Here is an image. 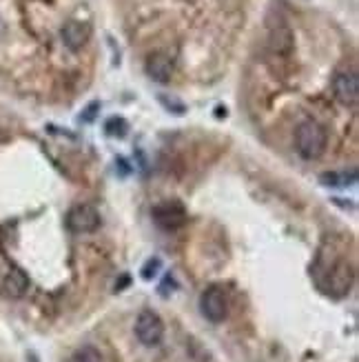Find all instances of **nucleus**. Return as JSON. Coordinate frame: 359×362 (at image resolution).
Returning a JSON list of instances; mask_svg holds the SVG:
<instances>
[{
  "label": "nucleus",
  "mask_w": 359,
  "mask_h": 362,
  "mask_svg": "<svg viewBox=\"0 0 359 362\" xmlns=\"http://www.w3.org/2000/svg\"><path fill=\"white\" fill-rule=\"evenodd\" d=\"M351 278H353L351 267H348L346 262H339V264L335 267L333 276H331V287L337 289V293H346L348 287H351Z\"/></svg>",
  "instance_id": "10"
},
{
  "label": "nucleus",
  "mask_w": 359,
  "mask_h": 362,
  "mask_svg": "<svg viewBox=\"0 0 359 362\" xmlns=\"http://www.w3.org/2000/svg\"><path fill=\"white\" fill-rule=\"evenodd\" d=\"M355 178H357V174L355 171H351V176L348 174H322V182L324 185H333V187H337V185H351V182H355Z\"/></svg>",
  "instance_id": "14"
},
{
  "label": "nucleus",
  "mask_w": 359,
  "mask_h": 362,
  "mask_svg": "<svg viewBox=\"0 0 359 362\" xmlns=\"http://www.w3.org/2000/svg\"><path fill=\"white\" fill-rule=\"evenodd\" d=\"M151 216L155 220V225H158L160 229H164V231H176V229L184 227L186 220H189L184 204L178 202V200H164L160 204H155Z\"/></svg>",
  "instance_id": "4"
},
{
  "label": "nucleus",
  "mask_w": 359,
  "mask_h": 362,
  "mask_svg": "<svg viewBox=\"0 0 359 362\" xmlns=\"http://www.w3.org/2000/svg\"><path fill=\"white\" fill-rule=\"evenodd\" d=\"M71 362H102V356H100V351L96 347L85 344V347H80L71 356Z\"/></svg>",
  "instance_id": "13"
},
{
  "label": "nucleus",
  "mask_w": 359,
  "mask_h": 362,
  "mask_svg": "<svg viewBox=\"0 0 359 362\" xmlns=\"http://www.w3.org/2000/svg\"><path fill=\"white\" fill-rule=\"evenodd\" d=\"M100 227V214L91 204H75L67 214V229L71 233H91Z\"/></svg>",
  "instance_id": "5"
},
{
  "label": "nucleus",
  "mask_w": 359,
  "mask_h": 362,
  "mask_svg": "<svg viewBox=\"0 0 359 362\" xmlns=\"http://www.w3.org/2000/svg\"><path fill=\"white\" fill-rule=\"evenodd\" d=\"M29 289V276L23 269H11L3 280V293L11 300H18Z\"/></svg>",
  "instance_id": "9"
},
{
  "label": "nucleus",
  "mask_w": 359,
  "mask_h": 362,
  "mask_svg": "<svg viewBox=\"0 0 359 362\" xmlns=\"http://www.w3.org/2000/svg\"><path fill=\"white\" fill-rule=\"evenodd\" d=\"M104 129H107V134H109V136L124 138V136H127L129 124H127V120L120 118V116H111V118H109V120L104 122Z\"/></svg>",
  "instance_id": "12"
},
{
  "label": "nucleus",
  "mask_w": 359,
  "mask_h": 362,
  "mask_svg": "<svg viewBox=\"0 0 359 362\" xmlns=\"http://www.w3.org/2000/svg\"><path fill=\"white\" fill-rule=\"evenodd\" d=\"M271 47H273V52H277V54H288V52H291V47H293V36H291V31H288V29H277L275 34H273Z\"/></svg>",
  "instance_id": "11"
},
{
  "label": "nucleus",
  "mask_w": 359,
  "mask_h": 362,
  "mask_svg": "<svg viewBox=\"0 0 359 362\" xmlns=\"http://www.w3.org/2000/svg\"><path fill=\"white\" fill-rule=\"evenodd\" d=\"M333 91H335V98L346 105L353 107L359 100V78L355 71H339L333 78Z\"/></svg>",
  "instance_id": "6"
},
{
  "label": "nucleus",
  "mask_w": 359,
  "mask_h": 362,
  "mask_svg": "<svg viewBox=\"0 0 359 362\" xmlns=\"http://www.w3.org/2000/svg\"><path fill=\"white\" fill-rule=\"evenodd\" d=\"M60 38H62V42H65L67 49L80 52L87 45V40L91 38V27L87 23H80V21H69L65 27H62Z\"/></svg>",
  "instance_id": "7"
},
{
  "label": "nucleus",
  "mask_w": 359,
  "mask_h": 362,
  "mask_svg": "<svg viewBox=\"0 0 359 362\" xmlns=\"http://www.w3.org/2000/svg\"><path fill=\"white\" fill-rule=\"evenodd\" d=\"M145 71L155 83H169L174 76V60L166 54H151L145 62Z\"/></svg>",
  "instance_id": "8"
},
{
  "label": "nucleus",
  "mask_w": 359,
  "mask_h": 362,
  "mask_svg": "<svg viewBox=\"0 0 359 362\" xmlns=\"http://www.w3.org/2000/svg\"><path fill=\"white\" fill-rule=\"evenodd\" d=\"M215 112H217V118H222V116L226 118V107H217Z\"/></svg>",
  "instance_id": "18"
},
{
  "label": "nucleus",
  "mask_w": 359,
  "mask_h": 362,
  "mask_svg": "<svg viewBox=\"0 0 359 362\" xmlns=\"http://www.w3.org/2000/svg\"><path fill=\"white\" fill-rule=\"evenodd\" d=\"M329 145V134L317 120H304L298 132H295V147L306 160H315L326 151Z\"/></svg>",
  "instance_id": "1"
},
{
  "label": "nucleus",
  "mask_w": 359,
  "mask_h": 362,
  "mask_svg": "<svg viewBox=\"0 0 359 362\" xmlns=\"http://www.w3.org/2000/svg\"><path fill=\"white\" fill-rule=\"evenodd\" d=\"M160 267H162V260H160V258H151V260L142 267V278H145V280H151L153 276H158Z\"/></svg>",
  "instance_id": "16"
},
{
  "label": "nucleus",
  "mask_w": 359,
  "mask_h": 362,
  "mask_svg": "<svg viewBox=\"0 0 359 362\" xmlns=\"http://www.w3.org/2000/svg\"><path fill=\"white\" fill-rule=\"evenodd\" d=\"M200 311L211 322H224L229 316V298L222 287H209L200 296Z\"/></svg>",
  "instance_id": "3"
},
{
  "label": "nucleus",
  "mask_w": 359,
  "mask_h": 362,
  "mask_svg": "<svg viewBox=\"0 0 359 362\" xmlns=\"http://www.w3.org/2000/svg\"><path fill=\"white\" fill-rule=\"evenodd\" d=\"M98 109H100V103H98V100L89 103V105L85 107V112H83L80 120H83V122H93V118H96V114H98Z\"/></svg>",
  "instance_id": "17"
},
{
  "label": "nucleus",
  "mask_w": 359,
  "mask_h": 362,
  "mask_svg": "<svg viewBox=\"0 0 359 362\" xmlns=\"http://www.w3.org/2000/svg\"><path fill=\"white\" fill-rule=\"evenodd\" d=\"M135 338L145 347H158L164 338V322L155 311L145 309L135 320Z\"/></svg>",
  "instance_id": "2"
},
{
  "label": "nucleus",
  "mask_w": 359,
  "mask_h": 362,
  "mask_svg": "<svg viewBox=\"0 0 359 362\" xmlns=\"http://www.w3.org/2000/svg\"><path fill=\"white\" fill-rule=\"evenodd\" d=\"M158 100H160V103L164 105V109H166V112L176 114V116H182V114L186 112L184 103H180V100H176V98H169V96H164V93H160V96H158Z\"/></svg>",
  "instance_id": "15"
}]
</instances>
